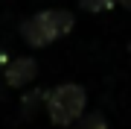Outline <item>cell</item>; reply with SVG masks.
<instances>
[{
	"label": "cell",
	"instance_id": "obj_1",
	"mask_svg": "<svg viewBox=\"0 0 131 129\" xmlns=\"http://www.w3.org/2000/svg\"><path fill=\"white\" fill-rule=\"evenodd\" d=\"M73 29V15L64 9H50V12H38L24 24V38L32 44V47H44V44L56 41L58 35L70 32Z\"/></svg>",
	"mask_w": 131,
	"mask_h": 129
},
{
	"label": "cell",
	"instance_id": "obj_2",
	"mask_svg": "<svg viewBox=\"0 0 131 129\" xmlns=\"http://www.w3.org/2000/svg\"><path fill=\"white\" fill-rule=\"evenodd\" d=\"M44 103H47V115H50V120L56 126H70V123H76L82 117L88 97H84V88L67 82V85L52 88Z\"/></svg>",
	"mask_w": 131,
	"mask_h": 129
},
{
	"label": "cell",
	"instance_id": "obj_3",
	"mask_svg": "<svg viewBox=\"0 0 131 129\" xmlns=\"http://www.w3.org/2000/svg\"><path fill=\"white\" fill-rule=\"evenodd\" d=\"M35 73H38V65H35V59H15V62L6 67V82L15 88H20V85H26V82H32L35 79Z\"/></svg>",
	"mask_w": 131,
	"mask_h": 129
},
{
	"label": "cell",
	"instance_id": "obj_4",
	"mask_svg": "<svg viewBox=\"0 0 131 129\" xmlns=\"http://www.w3.org/2000/svg\"><path fill=\"white\" fill-rule=\"evenodd\" d=\"M76 129H108V123H105L102 115H88V117L76 120Z\"/></svg>",
	"mask_w": 131,
	"mask_h": 129
},
{
	"label": "cell",
	"instance_id": "obj_5",
	"mask_svg": "<svg viewBox=\"0 0 131 129\" xmlns=\"http://www.w3.org/2000/svg\"><path fill=\"white\" fill-rule=\"evenodd\" d=\"M84 12H108L114 9V3H119V0H79Z\"/></svg>",
	"mask_w": 131,
	"mask_h": 129
},
{
	"label": "cell",
	"instance_id": "obj_6",
	"mask_svg": "<svg viewBox=\"0 0 131 129\" xmlns=\"http://www.w3.org/2000/svg\"><path fill=\"white\" fill-rule=\"evenodd\" d=\"M119 3H122V6H125V9H131V0H119Z\"/></svg>",
	"mask_w": 131,
	"mask_h": 129
}]
</instances>
